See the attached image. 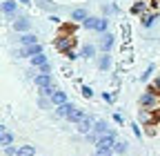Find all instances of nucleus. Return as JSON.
Segmentation results:
<instances>
[{
    "label": "nucleus",
    "mask_w": 160,
    "mask_h": 156,
    "mask_svg": "<svg viewBox=\"0 0 160 156\" xmlns=\"http://www.w3.org/2000/svg\"><path fill=\"white\" fill-rule=\"evenodd\" d=\"M111 132H113V127L109 125V121L96 118V123H93V134H98V138H100V136H105V134H111Z\"/></svg>",
    "instance_id": "obj_12"
},
{
    "label": "nucleus",
    "mask_w": 160,
    "mask_h": 156,
    "mask_svg": "<svg viewBox=\"0 0 160 156\" xmlns=\"http://www.w3.org/2000/svg\"><path fill=\"white\" fill-rule=\"evenodd\" d=\"M96 67H98L100 71H109V69L113 67V56H111V54H100V56L96 58Z\"/></svg>",
    "instance_id": "obj_10"
},
{
    "label": "nucleus",
    "mask_w": 160,
    "mask_h": 156,
    "mask_svg": "<svg viewBox=\"0 0 160 156\" xmlns=\"http://www.w3.org/2000/svg\"><path fill=\"white\" fill-rule=\"evenodd\" d=\"M13 141H16V136H13V132H0V143H2V147H9V145H13Z\"/></svg>",
    "instance_id": "obj_24"
},
{
    "label": "nucleus",
    "mask_w": 160,
    "mask_h": 156,
    "mask_svg": "<svg viewBox=\"0 0 160 156\" xmlns=\"http://www.w3.org/2000/svg\"><path fill=\"white\" fill-rule=\"evenodd\" d=\"M138 105L140 109H149V112H160V94L149 85L142 94H140V98H138Z\"/></svg>",
    "instance_id": "obj_1"
},
{
    "label": "nucleus",
    "mask_w": 160,
    "mask_h": 156,
    "mask_svg": "<svg viewBox=\"0 0 160 156\" xmlns=\"http://www.w3.org/2000/svg\"><path fill=\"white\" fill-rule=\"evenodd\" d=\"M80 94H82V98H87V101L93 98V89L89 85H80Z\"/></svg>",
    "instance_id": "obj_29"
},
{
    "label": "nucleus",
    "mask_w": 160,
    "mask_h": 156,
    "mask_svg": "<svg viewBox=\"0 0 160 156\" xmlns=\"http://www.w3.org/2000/svg\"><path fill=\"white\" fill-rule=\"evenodd\" d=\"M156 132H158V129H156L153 125H149V127H145V134H147V136H153Z\"/></svg>",
    "instance_id": "obj_40"
},
{
    "label": "nucleus",
    "mask_w": 160,
    "mask_h": 156,
    "mask_svg": "<svg viewBox=\"0 0 160 156\" xmlns=\"http://www.w3.org/2000/svg\"><path fill=\"white\" fill-rule=\"evenodd\" d=\"M98 45L93 43H85L82 47H80V56H82V60H91V58H98Z\"/></svg>",
    "instance_id": "obj_13"
},
{
    "label": "nucleus",
    "mask_w": 160,
    "mask_h": 156,
    "mask_svg": "<svg viewBox=\"0 0 160 156\" xmlns=\"http://www.w3.org/2000/svg\"><path fill=\"white\" fill-rule=\"evenodd\" d=\"M158 18H160V11H149V13H145L142 18H140V25H142V29H151L156 23H158Z\"/></svg>",
    "instance_id": "obj_16"
},
{
    "label": "nucleus",
    "mask_w": 160,
    "mask_h": 156,
    "mask_svg": "<svg viewBox=\"0 0 160 156\" xmlns=\"http://www.w3.org/2000/svg\"><path fill=\"white\" fill-rule=\"evenodd\" d=\"M122 38L129 43V38H131V29H129V25H122Z\"/></svg>",
    "instance_id": "obj_37"
},
{
    "label": "nucleus",
    "mask_w": 160,
    "mask_h": 156,
    "mask_svg": "<svg viewBox=\"0 0 160 156\" xmlns=\"http://www.w3.org/2000/svg\"><path fill=\"white\" fill-rule=\"evenodd\" d=\"M31 25H33V23H31L29 16H18L16 20L11 23V29H13L16 34H29V31H31Z\"/></svg>",
    "instance_id": "obj_7"
},
{
    "label": "nucleus",
    "mask_w": 160,
    "mask_h": 156,
    "mask_svg": "<svg viewBox=\"0 0 160 156\" xmlns=\"http://www.w3.org/2000/svg\"><path fill=\"white\" fill-rule=\"evenodd\" d=\"M138 123L142 125V127L153 125V112H149V109H138Z\"/></svg>",
    "instance_id": "obj_20"
},
{
    "label": "nucleus",
    "mask_w": 160,
    "mask_h": 156,
    "mask_svg": "<svg viewBox=\"0 0 160 156\" xmlns=\"http://www.w3.org/2000/svg\"><path fill=\"white\" fill-rule=\"evenodd\" d=\"M93 156H113V149H109V147H96Z\"/></svg>",
    "instance_id": "obj_30"
},
{
    "label": "nucleus",
    "mask_w": 160,
    "mask_h": 156,
    "mask_svg": "<svg viewBox=\"0 0 160 156\" xmlns=\"http://www.w3.org/2000/svg\"><path fill=\"white\" fill-rule=\"evenodd\" d=\"M18 3H20V5H27V7L31 5V3H29V0H18Z\"/></svg>",
    "instance_id": "obj_43"
},
{
    "label": "nucleus",
    "mask_w": 160,
    "mask_h": 156,
    "mask_svg": "<svg viewBox=\"0 0 160 156\" xmlns=\"http://www.w3.org/2000/svg\"><path fill=\"white\" fill-rule=\"evenodd\" d=\"M113 47H116V34H113V31L100 34V40H98V49H100V54H111Z\"/></svg>",
    "instance_id": "obj_5"
},
{
    "label": "nucleus",
    "mask_w": 160,
    "mask_h": 156,
    "mask_svg": "<svg viewBox=\"0 0 160 156\" xmlns=\"http://www.w3.org/2000/svg\"><path fill=\"white\" fill-rule=\"evenodd\" d=\"M82 29L96 31L98 36L100 34H107L109 31V18H105V16H89L87 20L82 23Z\"/></svg>",
    "instance_id": "obj_2"
},
{
    "label": "nucleus",
    "mask_w": 160,
    "mask_h": 156,
    "mask_svg": "<svg viewBox=\"0 0 160 156\" xmlns=\"http://www.w3.org/2000/svg\"><path fill=\"white\" fill-rule=\"evenodd\" d=\"M76 109H78V105L69 101V103H65V105H60V107H56L53 116H56V118H65V121H67V118H69V116H71V114H73Z\"/></svg>",
    "instance_id": "obj_8"
},
{
    "label": "nucleus",
    "mask_w": 160,
    "mask_h": 156,
    "mask_svg": "<svg viewBox=\"0 0 160 156\" xmlns=\"http://www.w3.org/2000/svg\"><path fill=\"white\" fill-rule=\"evenodd\" d=\"M111 118H113V123H118V125H125V116L120 114V112H113Z\"/></svg>",
    "instance_id": "obj_33"
},
{
    "label": "nucleus",
    "mask_w": 160,
    "mask_h": 156,
    "mask_svg": "<svg viewBox=\"0 0 160 156\" xmlns=\"http://www.w3.org/2000/svg\"><path fill=\"white\" fill-rule=\"evenodd\" d=\"M38 71H40V74H51V63H47L45 67H40Z\"/></svg>",
    "instance_id": "obj_39"
},
{
    "label": "nucleus",
    "mask_w": 160,
    "mask_h": 156,
    "mask_svg": "<svg viewBox=\"0 0 160 156\" xmlns=\"http://www.w3.org/2000/svg\"><path fill=\"white\" fill-rule=\"evenodd\" d=\"M149 11H151V7L147 3H138V0H133V5L129 7V13L131 16H140V18H142L145 13H149Z\"/></svg>",
    "instance_id": "obj_17"
},
{
    "label": "nucleus",
    "mask_w": 160,
    "mask_h": 156,
    "mask_svg": "<svg viewBox=\"0 0 160 156\" xmlns=\"http://www.w3.org/2000/svg\"><path fill=\"white\" fill-rule=\"evenodd\" d=\"M85 138H87V143L98 145V134H93V132H91V134H87V136H85Z\"/></svg>",
    "instance_id": "obj_36"
},
{
    "label": "nucleus",
    "mask_w": 160,
    "mask_h": 156,
    "mask_svg": "<svg viewBox=\"0 0 160 156\" xmlns=\"http://www.w3.org/2000/svg\"><path fill=\"white\" fill-rule=\"evenodd\" d=\"M49 101H51V105H53V107H60V105L69 103V96H67V91H65V89H60V87H58V89H56V94L51 96Z\"/></svg>",
    "instance_id": "obj_19"
},
{
    "label": "nucleus",
    "mask_w": 160,
    "mask_h": 156,
    "mask_svg": "<svg viewBox=\"0 0 160 156\" xmlns=\"http://www.w3.org/2000/svg\"><path fill=\"white\" fill-rule=\"evenodd\" d=\"M89 16H91V13L87 11V7H76V9H71V20L78 23V25H82Z\"/></svg>",
    "instance_id": "obj_18"
},
{
    "label": "nucleus",
    "mask_w": 160,
    "mask_h": 156,
    "mask_svg": "<svg viewBox=\"0 0 160 156\" xmlns=\"http://www.w3.org/2000/svg\"><path fill=\"white\" fill-rule=\"evenodd\" d=\"M113 156H116V154H113Z\"/></svg>",
    "instance_id": "obj_44"
},
{
    "label": "nucleus",
    "mask_w": 160,
    "mask_h": 156,
    "mask_svg": "<svg viewBox=\"0 0 160 156\" xmlns=\"http://www.w3.org/2000/svg\"><path fill=\"white\" fill-rule=\"evenodd\" d=\"M151 74H153V63H149L147 67H145V71L138 76V81L140 83H149V78H151Z\"/></svg>",
    "instance_id": "obj_27"
},
{
    "label": "nucleus",
    "mask_w": 160,
    "mask_h": 156,
    "mask_svg": "<svg viewBox=\"0 0 160 156\" xmlns=\"http://www.w3.org/2000/svg\"><path fill=\"white\" fill-rule=\"evenodd\" d=\"M129 127H131V134L136 136V138H138V141H140V138H142V136H145V129H142V125H140L138 121H133V123H131Z\"/></svg>",
    "instance_id": "obj_28"
},
{
    "label": "nucleus",
    "mask_w": 160,
    "mask_h": 156,
    "mask_svg": "<svg viewBox=\"0 0 160 156\" xmlns=\"http://www.w3.org/2000/svg\"><path fill=\"white\" fill-rule=\"evenodd\" d=\"M18 156H36V147L25 143V145H20L18 147Z\"/></svg>",
    "instance_id": "obj_26"
},
{
    "label": "nucleus",
    "mask_w": 160,
    "mask_h": 156,
    "mask_svg": "<svg viewBox=\"0 0 160 156\" xmlns=\"http://www.w3.org/2000/svg\"><path fill=\"white\" fill-rule=\"evenodd\" d=\"M53 47L65 56L69 49H76V38H73L71 34H60L56 40H53Z\"/></svg>",
    "instance_id": "obj_3"
},
{
    "label": "nucleus",
    "mask_w": 160,
    "mask_h": 156,
    "mask_svg": "<svg viewBox=\"0 0 160 156\" xmlns=\"http://www.w3.org/2000/svg\"><path fill=\"white\" fill-rule=\"evenodd\" d=\"M2 152H5V156H18V147H13V145L2 147Z\"/></svg>",
    "instance_id": "obj_34"
},
{
    "label": "nucleus",
    "mask_w": 160,
    "mask_h": 156,
    "mask_svg": "<svg viewBox=\"0 0 160 156\" xmlns=\"http://www.w3.org/2000/svg\"><path fill=\"white\" fill-rule=\"evenodd\" d=\"M151 87H153V89H156V91L160 94V71L156 74V78H153V85H151Z\"/></svg>",
    "instance_id": "obj_38"
},
{
    "label": "nucleus",
    "mask_w": 160,
    "mask_h": 156,
    "mask_svg": "<svg viewBox=\"0 0 160 156\" xmlns=\"http://www.w3.org/2000/svg\"><path fill=\"white\" fill-rule=\"evenodd\" d=\"M116 143H118V132L113 129L111 134H105V136H100L96 147H109V149H113V145H116Z\"/></svg>",
    "instance_id": "obj_15"
},
{
    "label": "nucleus",
    "mask_w": 160,
    "mask_h": 156,
    "mask_svg": "<svg viewBox=\"0 0 160 156\" xmlns=\"http://www.w3.org/2000/svg\"><path fill=\"white\" fill-rule=\"evenodd\" d=\"M33 85H36L38 89H45V87L56 85V81H53V76H51V74H40V71H38V76L33 78Z\"/></svg>",
    "instance_id": "obj_11"
},
{
    "label": "nucleus",
    "mask_w": 160,
    "mask_h": 156,
    "mask_svg": "<svg viewBox=\"0 0 160 156\" xmlns=\"http://www.w3.org/2000/svg\"><path fill=\"white\" fill-rule=\"evenodd\" d=\"M2 16H5V23H13L16 20V18L20 16L18 0H2Z\"/></svg>",
    "instance_id": "obj_4"
},
{
    "label": "nucleus",
    "mask_w": 160,
    "mask_h": 156,
    "mask_svg": "<svg viewBox=\"0 0 160 156\" xmlns=\"http://www.w3.org/2000/svg\"><path fill=\"white\" fill-rule=\"evenodd\" d=\"M78 56H80V54H78L76 49H69V51L65 54V58H67V60H69V63H76V60H78Z\"/></svg>",
    "instance_id": "obj_32"
},
{
    "label": "nucleus",
    "mask_w": 160,
    "mask_h": 156,
    "mask_svg": "<svg viewBox=\"0 0 160 156\" xmlns=\"http://www.w3.org/2000/svg\"><path fill=\"white\" fill-rule=\"evenodd\" d=\"M102 16H105V18H109V16H120L118 3H102Z\"/></svg>",
    "instance_id": "obj_21"
},
{
    "label": "nucleus",
    "mask_w": 160,
    "mask_h": 156,
    "mask_svg": "<svg viewBox=\"0 0 160 156\" xmlns=\"http://www.w3.org/2000/svg\"><path fill=\"white\" fill-rule=\"evenodd\" d=\"M127 152H129V143L125 138H118V143L113 145V154L116 156H129Z\"/></svg>",
    "instance_id": "obj_22"
},
{
    "label": "nucleus",
    "mask_w": 160,
    "mask_h": 156,
    "mask_svg": "<svg viewBox=\"0 0 160 156\" xmlns=\"http://www.w3.org/2000/svg\"><path fill=\"white\" fill-rule=\"evenodd\" d=\"M102 98H105V103L111 105V103L118 98V89H116V91H102Z\"/></svg>",
    "instance_id": "obj_31"
},
{
    "label": "nucleus",
    "mask_w": 160,
    "mask_h": 156,
    "mask_svg": "<svg viewBox=\"0 0 160 156\" xmlns=\"http://www.w3.org/2000/svg\"><path fill=\"white\" fill-rule=\"evenodd\" d=\"M29 63H31V67H33V69H40V67H45L49 60H47V56H45V54H40V56H33Z\"/></svg>",
    "instance_id": "obj_25"
},
{
    "label": "nucleus",
    "mask_w": 160,
    "mask_h": 156,
    "mask_svg": "<svg viewBox=\"0 0 160 156\" xmlns=\"http://www.w3.org/2000/svg\"><path fill=\"white\" fill-rule=\"evenodd\" d=\"M96 118H98V116H93V114H89V112H87V116H85V118L80 121L78 125H76V132H78L80 136L91 134V132H93V123H96Z\"/></svg>",
    "instance_id": "obj_6"
},
{
    "label": "nucleus",
    "mask_w": 160,
    "mask_h": 156,
    "mask_svg": "<svg viewBox=\"0 0 160 156\" xmlns=\"http://www.w3.org/2000/svg\"><path fill=\"white\" fill-rule=\"evenodd\" d=\"M49 105H51V101H49V98H42V96L38 98V107H40V109H47Z\"/></svg>",
    "instance_id": "obj_35"
},
{
    "label": "nucleus",
    "mask_w": 160,
    "mask_h": 156,
    "mask_svg": "<svg viewBox=\"0 0 160 156\" xmlns=\"http://www.w3.org/2000/svg\"><path fill=\"white\" fill-rule=\"evenodd\" d=\"M49 20H51L53 25H60V23H62V20H60V18H58V13H53V16H49Z\"/></svg>",
    "instance_id": "obj_41"
},
{
    "label": "nucleus",
    "mask_w": 160,
    "mask_h": 156,
    "mask_svg": "<svg viewBox=\"0 0 160 156\" xmlns=\"http://www.w3.org/2000/svg\"><path fill=\"white\" fill-rule=\"evenodd\" d=\"M33 3L38 5V9H40V11H45V13H49V16H53V13H58V11H60V7L53 3V0H33Z\"/></svg>",
    "instance_id": "obj_14"
},
{
    "label": "nucleus",
    "mask_w": 160,
    "mask_h": 156,
    "mask_svg": "<svg viewBox=\"0 0 160 156\" xmlns=\"http://www.w3.org/2000/svg\"><path fill=\"white\" fill-rule=\"evenodd\" d=\"M85 116H87V112H85V109H80V107H78V109H76V112H73V114L69 116V118H67V123H71V125L76 127V125H78L80 121H82V118H85Z\"/></svg>",
    "instance_id": "obj_23"
},
{
    "label": "nucleus",
    "mask_w": 160,
    "mask_h": 156,
    "mask_svg": "<svg viewBox=\"0 0 160 156\" xmlns=\"http://www.w3.org/2000/svg\"><path fill=\"white\" fill-rule=\"evenodd\" d=\"M16 40H18L20 47H31V45H38V43H40V38H38V34L29 31V34H18Z\"/></svg>",
    "instance_id": "obj_9"
},
{
    "label": "nucleus",
    "mask_w": 160,
    "mask_h": 156,
    "mask_svg": "<svg viewBox=\"0 0 160 156\" xmlns=\"http://www.w3.org/2000/svg\"><path fill=\"white\" fill-rule=\"evenodd\" d=\"M111 83H113V87L120 89V76H111Z\"/></svg>",
    "instance_id": "obj_42"
}]
</instances>
